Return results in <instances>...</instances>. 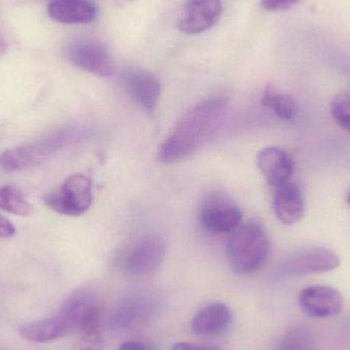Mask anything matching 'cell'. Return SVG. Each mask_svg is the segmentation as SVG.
Masks as SVG:
<instances>
[{
    "instance_id": "cell-11",
    "label": "cell",
    "mask_w": 350,
    "mask_h": 350,
    "mask_svg": "<svg viewBox=\"0 0 350 350\" xmlns=\"http://www.w3.org/2000/svg\"><path fill=\"white\" fill-rule=\"evenodd\" d=\"M222 10L220 0H187L177 28L189 35L205 32L216 24Z\"/></svg>"
},
{
    "instance_id": "cell-13",
    "label": "cell",
    "mask_w": 350,
    "mask_h": 350,
    "mask_svg": "<svg viewBox=\"0 0 350 350\" xmlns=\"http://www.w3.org/2000/svg\"><path fill=\"white\" fill-rule=\"evenodd\" d=\"M273 209L282 224L291 226L304 215V200L301 189L291 180L273 187Z\"/></svg>"
},
{
    "instance_id": "cell-16",
    "label": "cell",
    "mask_w": 350,
    "mask_h": 350,
    "mask_svg": "<svg viewBox=\"0 0 350 350\" xmlns=\"http://www.w3.org/2000/svg\"><path fill=\"white\" fill-rule=\"evenodd\" d=\"M47 12L55 22L84 24L94 20L96 6L90 0H51Z\"/></svg>"
},
{
    "instance_id": "cell-6",
    "label": "cell",
    "mask_w": 350,
    "mask_h": 350,
    "mask_svg": "<svg viewBox=\"0 0 350 350\" xmlns=\"http://www.w3.org/2000/svg\"><path fill=\"white\" fill-rule=\"evenodd\" d=\"M340 267L336 253L324 247H310L294 253L275 271V277H299L312 273H328Z\"/></svg>"
},
{
    "instance_id": "cell-8",
    "label": "cell",
    "mask_w": 350,
    "mask_h": 350,
    "mask_svg": "<svg viewBox=\"0 0 350 350\" xmlns=\"http://www.w3.org/2000/svg\"><path fill=\"white\" fill-rule=\"evenodd\" d=\"M66 57L75 67L100 77H111L116 70L110 51L100 41H75L66 49Z\"/></svg>"
},
{
    "instance_id": "cell-25",
    "label": "cell",
    "mask_w": 350,
    "mask_h": 350,
    "mask_svg": "<svg viewBox=\"0 0 350 350\" xmlns=\"http://www.w3.org/2000/svg\"><path fill=\"white\" fill-rule=\"evenodd\" d=\"M172 350H220L212 345H199L191 342H178L174 345Z\"/></svg>"
},
{
    "instance_id": "cell-2",
    "label": "cell",
    "mask_w": 350,
    "mask_h": 350,
    "mask_svg": "<svg viewBox=\"0 0 350 350\" xmlns=\"http://www.w3.org/2000/svg\"><path fill=\"white\" fill-rule=\"evenodd\" d=\"M98 304L96 292L90 288L76 290L64 302L55 316L18 327V334L31 342L44 343L57 340L76 332L88 312Z\"/></svg>"
},
{
    "instance_id": "cell-21",
    "label": "cell",
    "mask_w": 350,
    "mask_h": 350,
    "mask_svg": "<svg viewBox=\"0 0 350 350\" xmlns=\"http://www.w3.org/2000/svg\"><path fill=\"white\" fill-rule=\"evenodd\" d=\"M330 111L337 124L350 133V92L337 94L331 102Z\"/></svg>"
},
{
    "instance_id": "cell-17",
    "label": "cell",
    "mask_w": 350,
    "mask_h": 350,
    "mask_svg": "<svg viewBox=\"0 0 350 350\" xmlns=\"http://www.w3.org/2000/svg\"><path fill=\"white\" fill-rule=\"evenodd\" d=\"M153 301L145 296H135L117 306L109 322L116 329L129 328L139 324L153 312Z\"/></svg>"
},
{
    "instance_id": "cell-9",
    "label": "cell",
    "mask_w": 350,
    "mask_h": 350,
    "mask_svg": "<svg viewBox=\"0 0 350 350\" xmlns=\"http://www.w3.org/2000/svg\"><path fill=\"white\" fill-rule=\"evenodd\" d=\"M70 135L71 133H62L41 143L6 150L0 156V165L10 172L33 167L63 147Z\"/></svg>"
},
{
    "instance_id": "cell-20",
    "label": "cell",
    "mask_w": 350,
    "mask_h": 350,
    "mask_svg": "<svg viewBox=\"0 0 350 350\" xmlns=\"http://www.w3.org/2000/svg\"><path fill=\"white\" fill-rule=\"evenodd\" d=\"M278 350H317L316 340L310 330L296 327L284 336Z\"/></svg>"
},
{
    "instance_id": "cell-1",
    "label": "cell",
    "mask_w": 350,
    "mask_h": 350,
    "mask_svg": "<svg viewBox=\"0 0 350 350\" xmlns=\"http://www.w3.org/2000/svg\"><path fill=\"white\" fill-rule=\"evenodd\" d=\"M224 96H213L193 106L177 123L170 137L160 146L162 163L183 161L199 151L221 122L228 108Z\"/></svg>"
},
{
    "instance_id": "cell-12",
    "label": "cell",
    "mask_w": 350,
    "mask_h": 350,
    "mask_svg": "<svg viewBox=\"0 0 350 350\" xmlns=\"http://www.w3.org/2000/svg\"><path fill=\"white\" fill-rule=\"evenodd\" d=\"M123 83L129 96L145 110H155L161 96L159 79L151 72L129 68L123 73Z\"/></svg>"
},
{
    "instance_id": "cell-15",
    "label": "cell",
    "mask_w": 350,
    "mask_h": 350,
    "mask_svg": "<svg viewBox=\"0 0 350 350\" xmlns=\"http://www.w3.org/2000/svg\"><path fill=\"white\" fill-rule=\"evenodd\" d=\"M232 324V312L226 304L212 302L202 308L191 321V330L199 336L222 334Z\"/></svg>"
},
{
    "instance_id": "cell-14",
    "label": "cell",
    "mask_w": 350,
    "mask_h": 350,
    "mask_svg": "<svg viewBox=\"0 0 350 350\" xmlns=\"http://www.w3.org/2000/svg\"><path fill=\"white\" fill-rule=\"evenodd\" d=\"M257 164L265 180L273 187L288 183L293 174L291 157L280 148L269 147L261 150L257 156Z\"/></svg>"
},
{
    "instance_id": "cell-24",
    "label": "cell",
    "mask_w": 350,
    "mask_h": 350,
    "mask_svg": "<svg viewBox=\"0 0 350 350\" xmlns=\"http://www.w3.org/2000/svg\"><path fill=\"white\" fill-rule=\"evenodd\" d=\"M118 350H158L157 347H154L150 343L143 342V341L129 340L123 342L119 347Z\"/></svg>"
},
{
    "instance_id": "cell-3",
    "label": "cell",
    "mask_w": 350,
    "mask_h": 350,
    "mask_svg": "<svg viewBox=\"0 0 350 350\" xmlns=\"http://www.w3.org/2000/svg\"><path fill=\"white\" fill-rule=\"evenodd\" d=\"M269 240L258 222L250 221L236 228L228 243V257L232 271L238 275H250L267 263Z\"/></svg>"
},
{
    "instance_id": "cell-23",
    "label": "cell",
    "mask_w": 350,
    "mask_h": 350,
    "mask_svg": "<svg viewBox=\"0 0 350 350\" xmlns=\"http://www.w3.org/2000/svg\"><path fill=\"white\" fill-rule=\"evenodd\" d=\"M16 232L14 224L8 217L0 214V239L12 238Z\"/></svg>"
},
{
    "instance_id": "cell-26",
    "label": "cell",
    "mask_w": 350,
    "mask_h": 350,
    "mask_svg": "<svg viewBox=\"0 0 350 350\" xmlns=\"http://www.w3.org/2000/svg\"><path fill=\"white\" fill-rule=\"evenodd\" d=\"M8 51V45H6L5 40H4L3 37L0 35V57L3 55L4 53Z\"/></svg>"
},
{
    "instance_id": "cell-5",
    "label": "cell",
    "mask_w": 350,
    "mask_h": 350,
    "mask_svg": "<svg viewBox=\"0 0 350 350\" xmlns=\"http://www.w3.org/2000/svg\"><path fill=\"white\" fill-rule=\"evenodd\" d=\"M199 216L204 230L212 234L234 232L242 222L240 207L221 191H212L206 196Z\"/></svg>"
},
{
    "instance_id": "cell-4",
    "label": "cell",
    "mask_w": 350,
    "mask_h": 350,
    "mask_svg": "<svg viewBox=\"0 0 350 350\" xmlns=\"http://www.w3.org/2000/svg\"><path fill=\"white\" fill-rule=\"evenodd\" d=\"M92 180L83 174L68 177L61 187L44 198L49 209L67 216H80L85 213L92 204Z\"/></svg>"
},
{
    "instance_id": "cell-18",
    "label": "cell",
    "mask_w": 350,
    "mask_h": 350,
    "mask_svg": "<svg viewBox=\"0 0 350 350\" xmlns=\"http://www.w3.org/2000/svg\"><path fill=\"white\" fill-rule=\"evenodd\" d=\"M262 104L263 106L271 109L283 120H293L297 115L298 106L296 100L289 94H280L271 88H267L265 90Z\"/></svg>"
},
{
    "instance_id": "cell-19",
    "label": "cell",
    "mask_w": 350,
    "mask_h": 350,
    "mask_svg": "<svg viewBox=\"0 0 350 350\" xmlns=\"http://www.w3.org/2000/svg\"><path fill=\"white\" fill-rule=\"evenodd\" d=\"M0 209L18 216H28L33 211L32 205L22 191L12 185L0 187Z\"/></svg>"
},
{
    "instance_id": "cell-7",
    "label": "cell",
    "mask_w": 350,
    "mask_h": 350,
    "mask_svg": "<svg viewBox=\"0 0 350 350\" xmlns=\"http://www.w3.org/2000/svg\"><path fill=\"white\" fill-rule=\"evenodd\" d=\"M166 243L159 236H146L135 241L121 259V267L129 275H147L163 262Z\"/></svg>"
},
{
    "instance_id": "cell-10",
    "label": "cell",
    "mask_w": 350,
    "mask_h": 350,
    "mask_svg": "<svg viewBox=\"0 0 350 350\" xmlns=\"http://www.w3.org/2000/svg\"><path fill=\"white\" fill-rule=\"evenodd\" d=\"M300 308L306 316L314 319L332 318L342 312L345 300L342 294L326 285H312L300 292Z\"/></svg>"
},
{
    "instance_id": "cell-22",
    "label": "cell",
    "mask_w": 350,
    "mask_h": 350,
    "mask_svg": "<svg viewBox=\"0 0 350 350\" xmlns=\"http://www.w3.org/2000/svg\"><path fill=\"white\" fill-rule=\"evenodd\" d=\"M302 0H261V6L267 12H283L299 3Z\"/></svg>"
},
{
    "instance_id": "cell-27",
    "label": "cell",
    "mask_w": 350,
    "mask_h": 350,
    "mask_svg": "<svg viewBox=\"0 0 350 350\" xmlns=\"http://www.w3.org/2000/svg\"><path fill=\"white\" fill-rule=\"evenodd\" d=\"M347 202H349V203L350 204V191H349V193H347Z\"/></svg>"
}]
</instances>
